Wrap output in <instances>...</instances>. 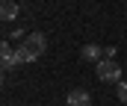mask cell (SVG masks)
I'll return each mask as SVG.
<instances>
[{"instance_id":"52a82bcc","label":"cell","mask_w":127,"mask_h":106,"mask_svg":"<svg viewBox=\"0 0 127 106\" xmlns=\"http://www.w3.org/2000/svg\"><path fill=\"white\" fill-rule=\"evenodd\" d=\"M115 94H118V100H121V103H127V83H121V80H118V85H115Z\"/></svg>"},{"instance_id":"8992f818","label":"cell","mask_w":127,"mask_h":106,"mask_svg":"<svg viewBox=\"0 0 127 106\" xmlns=\"http://www.w3.org/2000/svg\"><path fill=\"white\" fill-rule=\"evenodd\" d=\"M18 12H21V9H18V3H12V0H3V6H0V18H3V21H12Z\"/></svg>"},{"instance_id":"3957f363","label":"cell","mask_w":127,"mask_h":106,"mask_svg":"<svg viewBox=\"0 0 127 106\" xmlns=\"http://www.w3.org/2000/svg\"><path fill=\"white\" fill-rule=\"evenodd\" d=\"M68 106H92V94L86 88H71L68 91Z\"/></svg>"},{"instance_id":"6da1fadb","label":"cell","mask_w":127,"mask_h":106,"mask_svg":"<svg viewBox=\"0 0 127 106\" xmlns=\"http://www.w3.org/2000/svg\"><path fill=\"white\" fill-rule=\"evenodd\" d=\"M44 50H47V38L41 33H32V35H24V44L15 50V59L18 62H35V59H41Z\"/></svg>"},{"instance_id":"5b68a950","label":"cell","mask_w":127,"mask_h":106,"mask_svg":"<svg viewBox=\"0 0 127 106\" xmlns=\"http://www.w3.org/2000/svg\"><path fill=\"white\" fill-rule=\"evenodd\" d=\"M0 56H3V68H6V71L18 62V59H15V50L9 47V41H3V44H0Z\"/></svg>"},{"instance_id":"7a4b0ae2","label":"cell","mask_w":127,"mask_h":106,"mask_svg":"<svg viewBox=\"0 0 127 106\" xmlns=\"http://www.w3.org/2000/svg\"><path fill=\"white\" fill-rule=\"evenodd\" d=\"M97 80L103 83H118L121 80V65L115 59H100L97 62Z\"/></svg>"},{"instance_id":"277c9868","label":"cell","mask_w":127,"mask_h":106,"mask_svg":"<svg viewBox=\"0 0 127 106\" xmlns=\"http://www.w3.org/2000/svg\"><path fill=\"white\" fill-rule=\"evenodd\" d=\"M80 56H83L86 62H100V56H103V50H100L97 44H86V47L80 50Z\"/></svg>"}]
</instances>
